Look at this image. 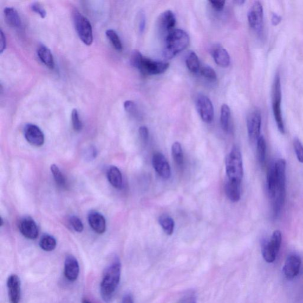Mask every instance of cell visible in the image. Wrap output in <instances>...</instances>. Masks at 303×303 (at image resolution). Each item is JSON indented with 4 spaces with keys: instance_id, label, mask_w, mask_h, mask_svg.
Listing matches in <instances>:
<instances>
[{
    "instance_id": "obj_1",
    "label": "cell",
    "mask_w": 303,
    "mask_h": 303,
    "mask_svg": "<svg viewBox=\"0 0 303 303\" xmlns=\"http://www.w3.org/2000/svg\"><path fill=\"white\" fill-rule=\"evenodd\" d=\"M122 264L116 258L105 269L100 284V294L103 301L110 303L121 281Z\"/></svg>"
},
{
    "instance_id": "obj_2",
    "label": "cell",
    "mask_w": 303,
    "mask_h": 303,
    "mask_svg": "<svg viewBox=\"0 0 303 303\" xmlns=\"http://www.w3.org/2000/svg\"><path fill=\"white\" fill-rule=\"evenodd\" d=\"M190 39L187 33L181 29H174L169 32L165 41L163 55L171 59L187 48Z\"/></svg>"
},
{
    "instance_id": "obj_3",
    "label": "cell",
    "mask_w": 303,
    "mask_h": 303,
    "mask_svg": "<svg viewBox=\"0 0 303 303\" xmlns=\"http://www.w3.org/2000/svg\"><path fill=\"white\" fill-rule=\"evenodd\" d=\"M225 171L229 180L241 183L244 177V167L240 149L234 146L225 160Z\"/></svg>"
},
{
    "instance_id": "obj_4",
    "label": "cell",
    "mask_w": 303,
    "mask_h": 303,
    "mask_svg": "<svg viewBox=\"0 0 303 303\" xmlns=\"http://www.w3.org/2000/svg\"><path fill=\"white\" fill-rule=\"evenodd\" d=\"M274 167L277 177L278 190L273 199V204L278 207L282 208L284 205L286 193V161L283 159L278 160L274 164Z\"/></svg>"
},
{
    "instance_id": "obj_5",
    "label": "cell",
    "mask_w": 303,
    "mask_h": 303,
    "mask_svg": "<svg viewBox=\"0 0 303 303\" xmlns=\"http://www.w3.org/2000/svg\"><path fill=\"white\" fill-rule=\"evenodd\" d=\"M273 111L275 121L278 130L281 133H285V126L282 113L281 83L279 74H277L274 81L273 87Z\"/></svg>"
},
{
    "instance_id": "obj_6",
    "label": "cell",
    "mask_w": 303,
    "mask_h": 303,
    "mask_svg": "<svg viewBox=\"0 0 303 303\" xmlns=\"http://www.w3.org/2000/svg\"><path fill=\"white\" fill-rule=\"evenodd\" d=\"M73 19L74 25L80 40L87 46L92 44L93 28L90 21L77 10H75L73 13Z\"/></svg>"
},
{
    "instance_id": "obj_7",
    "label": "cell",
    "mask_w": 303,
    "mask_h": 303,
    "mask_svg": "<svg viewBox=\"0 0 303 303\" xmlns=\"http://www.w3.org/2000/svg\"><path fill=\"white\" fill-rule=\"evenodd\" d=\"M281 243L282 234L281 231L278 230L273 232L269 241L263 243L261 248L262 255L267 262L273 263L276 260Z\"/></svg>"
},
{
    "instance_id": "obj_8",
    "label": "cell",
    "mask_w": 303,
    "mask_h": 303,
    "mask_svg": "<svg viewBox=\"0 0 303 303\" xmlns=\"http://www.w3.org/2000/svg\"><path fill=\"white\" fill-rule=\"evenodd\" d=\"M169 66L170 64L168 63L153 61L143 56L139 70L143 75H159L166 71Z\"/></svg>"
},
{
    "instance_id": "obj_9",
    "label": "cell",
    "mask_w": 303,
    "mask_h": 303,
    "mask_svg": "<svg viewBox=\"0 0 303 303\" xmlns=\"http://www.w3.org/2000/svg\"><path fill=\"white\" fill-rule=\"evenodd\" d=\"M196 108L204 122L210 123L214 119V107L212 102L206 96L200 95L196 99Z\"/></svg>"
},
{
    "instance_id": "obj_10",
    "label": "cell",
    "mask_w": 303,
    "mask_h": 303,
    "mask_svg": "<svg viewBox=\"0 0 303 303\" xmlns=\"http://www.w3.org/2000/svg\"><path fill=\"white\" fill-rule=\"evenodd\" d=\"M249 26L256 32H261L263 29V10L259 2H255L250 8L248 14Z\"/></svg>"
},
{
    "instance_id": "obj_11",
    "label": "cell",
    "mask_w": 303,
    "mask_h": 303,
    "mask_svg": "<svg viewBox=\"0 0 303 303\" xmlns=\"http://www.w3.org/2000/svg\"><path fill=\"white\" fill-rule=\"evenodd\" d=\"M261 123V114L258 109L250 112L247 118V129L249 139L252 142L258 140L260 136Z\"/></svg>"
},
{
    "instance_id": "obj_12",
    "label": "cell",
    "mask_w": 303,
    "mask_h": 303,
    "mask_svg": "<svg viewBox=\"0 0 303 303\" xmlns=\"http://www.w3.org/2000/svg\"><path fill=\"white\" fill-rule=\"evenodd\" d=\"M301 259L297 255L292 254L287 257L283 267V273L287 280H293L300 273Z\"/></svg>"
},
{
    "instance_id": "obj_13",
    "label": "cell",
    "mask_w": 303,
    "mask_h": 303,
    "mask_svg": "<svg viewBox=\"0 0 303 303\" xmlns=\"http://www.w3.org/2000/svg\"><path fill=\"white\" fill-rule=\"evenodd\" d=\"M153 165L155 170L162 178L167 179L170 178L171 170L166 158L159 152L154 154Z\"/></svg>"
},
{
    "instance_id": "obj_14",
    "label": "cell",
    "mask_w": 303,
    "mask_h": 303,
    "mask_svg": "<svg viewBox=\"0 0 303 303\" xmlns=\"http://www.w3.org/2000/svg\"><path fill=\"white\" fill-rule=\"evenodd\" d=\"M24 133L27 142L32 145L41 146L44 144V134L36 125H27L24 128Z\"/></svg>"
},
{
    "instance_id": "obj_15",
    "label": "cell",
    "mask_w": 303,
    "mask_h": 303,
    "mask_svg": "<svg viewBox=\"0 0 303 303\" xmlns=\"http://www.w3.org/2000/svg\"><path fill=\"white\" fill-rule=\"evenodd\" d=\"M10 303H19L21 298V281L16 275L10 276L7 282Z\"/></svg>"
},
{
    "instance_id": "obj_16",
    "label": "cell",
    "mask_w": 303,
    "mask_h": 303,
    "mask_svg": "<svg viewBox=\"0 0 303 303\" xmlns=\"http://www.w3.org/2000/svg\"><path fill=\"white\" fill-rule=\"evenodd\" d=\"M19 230L23 236L27 239H36L39 235L37 225L32 218L30 217L23 218L20 221Z\"/></svg>"
},
{
    "instance_id": "obj_17",
    "label": "cell",
    "mask_w": 303,
    "mask_h": 303,
    "mask_svg": "<svg viewBox=\"0 0 303 303\" xmlns=\"http://www.w3.org/2000/svg\"><path fill=\"white\" fill-rule=\"evenodd\" d=\"M80 274L78 260L71 255L66 256L64 263V274L66 278L70 282L77 280Z\"/></svg>"
},
{
    "instance_id": "obj_18",
    "label": "cell",
    "mask_w": 303,
    "mask_h": 303,
    "mask_svg": "<svg viewBox=\"0 0 303 303\" xmlns=\"http://www.w3.org/2000/svg\"><path fill=\"white\" fill-rule=\"evenodd\" d=\"M89 222L91 228L98 234H103L106 230V223L103 215L93 211L89 215Z\"/></svg>"
},
{
    "instance_id": "obj_19",
    "label": "cell",
    "mask_w": 303,
    "mask_h": 303,
    "mask_svg": "<svg viewBox=\"0 0 303 303\" xmlns=\"http://www.w3.org/2000/svg\"><path fill=\"white\" fill-rule=\"evenodd\" d=\"M159 26L164 31L170 32L173 30L176 24V17L173 12L171 10L161 14L159 17Z\"/></svg>"
},
{
    "instance_id": "obj_20",
    "label": "cell",
    "mask_w": 303,
    "mask_h": 303,
    "mask_svg": "<svg viewBox=\"0 0 303 303\" xmlns=\"http://www.w3.org/2000/svg\"><path fill=\"white\" fill-rule=\"evenodd\" d=\"M241 184L236 181L229 180L225 184V193L228 198L232 202H238L241 199Z\"/></svg>"
},
{
    "instance_id": "obj_21",
    "label": "cell",
    "mask_w": 303,
    "mask_h": 303,
    "mask_svg": "<svg viewBox=\"0 0 303 303\" xmlns=\"http://www.w3.org/2000/svg\"><path fill=\"white\" fill-rule=\"evenodd\" d=\"M37 55L41 61L49 69H54L55 61L54 56L48 48L44 45H41L37 49Z\"/></svg>"
},
{
    "instance_id": "obj_22",
    "label": "cell",
    "mask_w": 303,
    "mask_h": 303,
    "mask_svg": "<svg viewBox=\"0 0 303 303\" xmlns=\"http://www.w3.org/2000/svg\"><path fill=\"white\" fill-rule=\"evenodd\" d=\"M107 178L113 187L121 189L123 185V178L121 171L115 166H111L108 168L107 171Z\"/></svg>"
},
{
    "instance_id": "obj_23",
    "label": "cell",
    "mask_w": 303,
    "mask_h": 303,
    "mask_svg": "<svg viewBox=\"0 0 303 303\" xmlns=\"http://www.w3.org/2000/svg\"><path fill=\"white\" fill-rule=\"evenodd\" d=\"M213 56L215 62L222 67H228L230 65L231 58L228 52L225 49L218 48L213 52Z\"/></svg>"
},
{
    "instance_id": "obj_24",
    "label": "cell",
    "mask_w": 303,
    "mask_h": 303,
    "mask_svg": "<svg viewBox=\"0 0 303 303\" xmlns=\"http://www.w3.org/2000/svg\"><path fill=\"white\" fill-rule=\"evenodd\" d=\"M4 13L6 22L10 26L14 28H20L22 26V21L15 9L6 8L4 10Z\"/></svg>"
},
{
    "instance_id": "obj_25",
    "label": "cell",
    "mask_w": 303,
    "mask_h": 303,
    "mask_svg": "<svg viewBox=\"0 0 303 303\" xmlns=\"http://www.w3.org/2000/svg\"><path fill=\"white\" fill-rule=\"evenodd\" d=\"M267 184L270 196L273 200L277 195L278 190L277 180L274 165L270 168L268 173Z\"/></svg>"
},
{
    "instance_id": "obj_26",
    "label": "cell",
    "mask_w": 303,
    "mask_h": 303,
    "mask_svg": "<svg viewBox=\"0 0 303 303\" xmlns=\"http://www.w3.org/2000/svg\"><path fill=\"white\" fill-rule=\"evenodd\" d=\"M159 223L165 234L172 235L174 233L175 223L171 217L168 215H162L159 218Z\"/></svg>"
},
{
    "instance_id": "obj_27",
    "label": "cell",
    "mask_w": 303,
    "mask_h": 303,
    "mask_svg": "<svg viewBox=\"0 0 303 303\" xmlns=\"http://www.w3.org/2000/svg\"><path fill=\"white\" fill-rule=\"evenodd\" d=\"M186 65L187 68L193 73H197L200 70V61L198 56L193 51L190 52L186 56Z\"/></svg>"
},
{
    "instance_id": "obj_28",
    "label": "cell",
    "mask_w": 303,
    "mask_h": 303,
    "mask_svg": "<svg viewBox=\"0 0 303 303\" xmlns=\"http://www.w3.org/2000/svg\"><path fill=\"white\" fill-rule=\"evenodd\" d=\"M172 156L176 164L178 167H182L184 164V155L181 144L178 142H175L172 146Z\"/></svg>"
},
{
    "instance_id": "obj_29",
    "label": "cell",
    "mask_w": 303,
    "mask_h": 303,
    "mask_svg": "<svg viewBox=\"0 0 303 303\" xmlns=\"http://www.w3.org/2000/svg\"><path fill=\"white\" fill-rule=\"evenodd\" d=\"M40 246L45 251H54L56 247V239L51 235H45L41 239Z\"/></svg>"
},
{
    "instance_id": "obj_30",
    "label": "cell",
    "mask_w": 303,
    "mask_h": 303,
    "mask_svg": "<svg viewBox=\"0 0 303 303\" xmlns=\"http://www.w3.org/2000/svg\"><path fill=\"white\" fill-rule=\"evenodd\" d=\"M231 109L227 104H223L221 108L220 123L222 129L228 132L230 128Z\"/></svg>"
},
{
    "instance_id": "obj_31",
    "label": "cell",
    "mask_w": 303,
    "mask_h": 303,
    "mask_svg": "<svg viewBox=\"0 0 303 303\" xmlns=\"http://www.w3.org/2000/svg\"><path fill=\"white\" fill-rule=\"evenodd\" d=\"M267 145L264 137L262 136L257 140V157L260 164L263 165L266 161Z\"/></svg>"
},
{
    "instance_id": "obj_32",
    "label": "cell",
    "mask_w": 303,
    "mask_h": 303,
    "mask_svg": "<svg viewBox=\"0 0 303 303\" xmlns=\"http://www.w3.org/2000/svg\"><path fill=\"white\" fill-rule=\"evenodd\" d=\"M51 170L56 184L61 188H65L66 184L65 178L59 168L55 164L52 165Z\"/></svg>"
},
{
    "instance_id": "obj_33",
    "label": "cell",
    "mask_w": 303,
    "mask_h": 303,
    "mask_svg": "<svg viewBox=\"0 0 303 303\" xmlns=\"http://www.w3.org/2000/svg\"><path fill=\"white\" fill-rule=\"evenodd\" d=\"M105 34L116 50L122 51L123 49L122 42L117 33L115 30L110 29L107 30Z\"/></svg>"
},
{
    "instance_id": "obj_34",
    "label": "cell",
    "mask_w": 303,
    "mask_h": 303,
    "mask_svg": "<svg viewBox=\"0 0 303 303\" xmlns=\"http://www.w3.org/2000/svg\"><path fill=\"white\" fill-rule=\"evenodd\" d=\"M143 58V56L140 52L135 49L132 51L131 56H130V63L133 67L139 69Z\"/></svg>"
},
{
    "instance_id": "obj_35",
    "label": "cell",
    "mask_w": 303,
    "mask_h": 303,
    "mask_svg": "<svg viewBox=\"0 0 303 303\" xmlns=\"http://www.w3.org/2000/svg\"><path fill=\"white\" fill-rule=\"evenodd\" d=\"M293 146L298 161L303 163V144L297 137H295L293 141Z\"/></svg>"
},
{
    "instance_id": "obj_36",
    "label": "cell",
    "mask_w": 303,
    "mask_h": 303,
    "mask_svg": "<svg viewBox=\"0 0 303 303\" xmlns=\"http://www.w3.org/2000/svg\"><path fill=\"white\" fill-rule=\"evenodd\" d=\"M200 73L207 80L214 81L217 79V75L215 70L209 66H203L200 69Z\"/></svg>"
},
{
    "instance_id": "obj_37",
    "label": "cell",
    "mask_w": 303,
    "mask_h": 303,
    "mask_svg": "<svg viewBox=\"0 0 303 303\" xmlns=\"http://www.w3.org/2000/svg\"><path fill=\"white\" fill-rule=\"evenodd\" d=\"M71 120L74 130L76 132H80L82 129L83 125L82 121H80L79 112L77 109H73L72 111Z\"/></svg>"
},
{
    "instance_id": "obj_38",
    "label": "cell",
    "mask_w": 303,
    "mask_h": 303,
    "mask_svg": "<svg viewBox=\"0 0 303 303\" xmlns=\"http://www.w3.org/2000/svg\"><path fill=\"white\" fill-rule=\"evenodd\" d=\"M70 223L73 230L77 232H82L84 230V225L82 220L78 217L72 216L70 218Z\"/></svg>"
},
{
    "instance_id": "obj_39",
    "label": "cell",
    "mask_w": 303,
    "mask_h": 303,
    "mask_svg": "<svg viewBox=\"0 0 303 303\" xmlns=\"http://www.w3.org/2000/svg\"><path fill=\"white\" fill-rule=\"evenodd\" d=\"M31 9L33 12L40 15L42 19H45L47 16V12L40 3L34 2L32 3L31 5Z\"/></svg>"
},
{
    "instance_id": "obj_40",
    "label": "cell",
    "mask_w": 303,
    "mask_h": 303,
    "mask_svg": "<svg viewBox=\"0 0 303 303\" xmlns=\"http://www.w3.org/2000/svg\"><path fill=\"white\" fill-rule=\"evenodd\" d=\"M124 107L125 110L129 114L135 115L137 112L136 105L132 101L128 100L125 102Z\"/></svg>"
},
{
    "instance_id": "obj_41",
    "label": "cell",
    "mask_w": 303,
    "mask_h": 303,
    "mask_svg": "<svg viewBox=\"0 0 303 303\" xmlns=\"http://www.w3.org/2000/svg\"><path fill=\"white\" fill-rule=\"evenodd\" d=\"M139 133L141 140L144 143H146L149 139V130L146 127L141 126L139 129Z\"/></svg>"
},
{
    "instance_id": "obj_42",
    "label": "cell",
    "mask_w": 303,
    "mask_h": 303,
    "mask_svg": "<svg viewBox=\"0 0 303 303\" xmlns=\"http://www.w3.org/2000/svg\"><path fill=\"white\" fill-rule=\"evenodd\" d=\"M0 53L2 54L5 51L7 46L6 37L2 29L0 31Z\"/></svg>"
},
{
    "instance_id": "obj_43",
    "label": "cell",
    "mask_w": 303,
    "mask_h": 303,
    "mask_svg": "<svg viewBox=\"0 0 303 303\" xmlns=\"http://www.w3.org/2000/svg\"><path fill=\"white\" fill-rule=\"evenodd\" d=\"M209 3L212 6L214 10L217 11H221L224 8L225 5L224 1H209Z\"/></svg>"
},
{
    "instance_id": "obj_44",
    "label": "cell",
    "mask_w": 303,
    "mask_h": 303,
    "mask_svg": "<svg viewBox=\"0 0 303 303\" xmlns=\"http://www.w3.org/2000/svg\"><path fill=\"white\" fill-rule=\"evenodd\" d=\"M144 27H145V17L142 14L140 17L139 30L140 32H143Z\"/></svg>"
},
{
    "instance_id": "obj_45",
    "label": "cell",
    "mask_w": 303,
    "mask_h": 303,
    "mask_svg": "<svg viewBox=\"0 0 303 303\" xmlns=\"http://www.w3.org/2000/svg\"><path fill=\"white\" fill-rule=\"evenodd\" d=\"M121 303H134L133 298L130 294H127L123 297Z\"/></svg>"
},
{
    "instance_id": "obj_46",
    "label": "cell",
    "mask_w": 303,
    "mask_h": 303,
    "mask_svg": "<svg viewBox=\"0 0 303 303\" xmlns=\"http://www.w3.org/2000/svg\"><path fill=\"white\" fill-rule=\"evenodd\" d=\"M281 17L280 16L277 15V14H274L272 16V23L274 25H278L281 22Z\"/></svg>"
},
{
    "instance_id": "obj_47",
    "label": "cell",
    "mask_w": 303,
    "mask_h": 303,
    "mask_svg": "<svg viewBox=\"0 0 303 303\" xmlns=\"http://www.w3.org/2000/svg\"><path fill=\"white\" fill-rule=\"evenodd\" d=\"M236 3H237V4L239 5H241L244 4V3H245V1H242V0H238V1H236L235 2Z\"/></svg>"
},
{
    "instance_id": "obj_48",
    "label": "cell",
    "mask_w": 303,
    "mask_h": 303,
    "mask_svg": "<svg viewBox=\"0 0 303 303\" xmlns=\"http://www.w3.org/2000/svg\"><path fill=\"white\" fill-rule=\"evenodd\" d=\"M82 303H92V302H90V301L88 300V299L85 298V299H83Z\"/></svg>"
},
{
    "instance_id": "obj_49",
    "label": "cell",
    "mask_w": 303,
    "mask_h": 303,
    "mask_svg": "<svg viewBox=\"0 0 303 303\" xmlns=\"http://www.w3.org/2000/svg\"><path fill=\"white\" fill-rule=\"evenodd\" d=\"M0 221H1V226H2V225H3V220L2 217H1V218H0Z\"/></svg>"
},
{
    "instance_id": "obj_50",
    "label": "cell",
    "mask_w": 303,
    "mask_h": 303,
    "mask_svg": "<svg viewBox=\"0 0 303 303\" xmlns=\"http://www.w3.org/2000/svg\"><path fill=\"white\" fill-rule=\"evenodd\" d=\"M302 273H303V268H302Z\"/></svg>"
},
{
    "instance_id": "obj_51",
    "label": "cell",
    "mask_w": 303,
    "mask_h": 303,
    "mask_svg": "<svg viewBox=\"0 0 303 303\" xmlns=\"http://www.w3.org/2000/svg\"><path fill=\"white\" fill-rule=\"evenodd\" d=\"M192 303H196V302H192Z\"/></svg>"
}]
</instances>
